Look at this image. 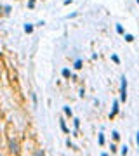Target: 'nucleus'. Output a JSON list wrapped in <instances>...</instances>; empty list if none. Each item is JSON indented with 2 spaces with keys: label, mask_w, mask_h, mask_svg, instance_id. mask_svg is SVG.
<instances>
[{
  "label": "nucleus",
  "mask_w": 139,
  "mask_h": 156,
  "mask_svg": "<svg viewBox=\"0 0 139 156\" xmlns=\"http://www.w3.org/2000/svg\"><path fill=\"white\" fill-rule=\"evenodd\" d=\"M120 99L125 101L127 99V78L122 77V85H120Z\"/></svg>",
  "instance_id": "1"
},
{
  "label": "nucleus",
  "mask_w": 139,
  "mask_h": 156,
  "mask_svg": "<svg viewBox=\"0 0 139 156\" xmlns=\"http://www.w3.org/2000/svg\"><path fill=\"white\" fill-rule=\"evenodd\" d=\"M117 113H118V101H115V102H113V111H111L110 118H113L115 115H117Z\"/></svg>",
  "instance_id": "2"
},
{
  "label": "nucleus",
  "mask_w": 139,
  "mask_h": 156,
  "mask_svg": "<svg viewBox=\"0 0 139 156\" xmlns=\"http://www.w3.org/2000/svg\"><path fill=\"white\" fill-rule=\"evenodd\" d=\"M11 149H12V153H18V142L11 140Z\"/></svg>",
  "instance_id": "3"
},
{
  "label": "nucleus",
  "mask_w": 139,
  "mask_h": 156,
  "mask_svg": "<svg viewBox=\"0 0 139 156\" xmlns=\"http://www.w3.org/2000/svg\"><path fill=\"white\" fill-rule=\"evenodd\" d=\"M24 31H26V33H31V31H33V26H31V24H24Z\"/></svg>",
  "instance_id": "4"
},
{
  "label": "nucleus",
  "mask_w": 139,
  "mask_h": 156,
  "mask_svg": "<svg viewBox=\"0 0 139 156\" xmlns=\"http://www.w3.org/2000/svg\"><path fill=\"white\" fill-rule=\"evenodd\" d=\"M61 128H63V132H66V134L70 132V130H68V127H66V123H64L63 120H61Z\"/></svg>",
  "instance_id": "5"
},
{
  "label": "nucleus",
  "mask_w": 139,
  "mask_h": 156,
  "mask_svg": "<svg viewBox=\"0 0 139 156\" xmlns=\"http://www.w3.org/2000/svg\"><path fill=\"white\" fill-rule=\"evenodd\" d=\"M63 77H64V78L71 77V73H70V69H63Z\"/></svg>",
  "instance_id": "6"
},
{
  "label": "nucleus",
  "mask_w": 139,
  "mask_h": 156,
  "mask_svg": "<svg viewBox=\"0 0 139 156\" xmlns=\"http://www.w3.org/2000/svg\"><path fill=\"white\" fill-rule=\"evenodd\" d=\"M64 113H66V115H68V116H71V115H73V113H71V109H70V108H68V106H64Z\"/></svg>",
  "instance_id": "7"
},
{
  "label": "nucleus",
  "mask_w": 139,
  "mask_h": 156,
  "mask_svg": "<svg viewBox=\"0 0 139 156\" xmlns=\"http://www.w3.org/2000/svg\"><path fill=\"white\" fill-rule=\"evenodd\" d=\"M75 68H77V69H80V68H82V61H80V59H77V61H75Z\"/></svg>",
  "instance_id": "8"
},
{
  "label": "nucleus",
  "mask_w": 139,
  "mask_h": 156,
  "mask_svg": "<svg viewBox=\"0 0 139 156\" xmlns=\"http://www.w3.org/2000/svg\"><path fill=\"white\" fill-rule=\"evenodd\" d=\"M120 153H122V155H127V153H129V147H127V146H123V147H122V151H120Z\"/></svg>",
  "instance_id": "9"
},
{
  "label": "nucleus",
  "mask_w": 139,
  "mask_h": 156,
  "mask_svg": "<svg viewBox=\"0 0 139 156\" xmlns=\"http://www.w3.org/2000/svg\"><path fill=\"white\" fill-rule=\"evenodd\" d=\"M117 31H118V33H123V28H122V24H117Z\"/></svg>",
  "instance_id": "10"
},
{
  "label": "nucleus",
  "mask_w": 139,
  "mask_h": 156,
  "mask_svg": "<svg viewBox=\"0 0 139 156\" xmlns=\"http://www.w3.org/2000/svg\"><path fill=\"white\" fill-rule=\"evenodd\" d=\"M125 40H127V42H132L134 37H132V35H125Z\"/></svg>",
  "instance_id": "11"
},
{
  "label": "nucleus",
  "mask_w": 139,
  "mask_h": 156,
  "mask_svg": "<svg viewBox=\"0 0 139 156\" xmlns=\"http://www.w3.org/2000/svg\"><path fill=\"white\" fill-rule=\"evenodd\" d=\"M111 59H113V62H120L118 56H115V54H113V56H111Z\"/></svg>",
  "instance_id": "12"
},
{
  "label": "nucleus",
  "mask_w": 139,
  "mask_h": 156,
  "mask_svg": "<svg viewBox=\"0 0 139 156\" xmlns=\"http://www.w3.org/2000/svg\"><path fill=\"white\" fill-rule=\"evenodd\" d=\"M98 140H99V144H104V137H103V134H99V139H98Z\"/></svg>",
  "instance_id": "13"
}]
</instances>
